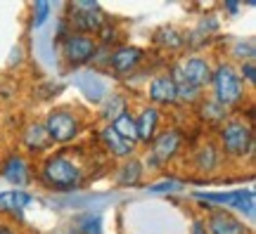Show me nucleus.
<instances>
[{
  "label": "nucleus",
  "mask_w": 256,
  "mask_h": 234,
  "mask_svg": "<svg viewBox=\"0 0 256 234\" xmlns=\"http://www.w3.org/2000/svg\"><path fill=\"white\" fill-rule=\"evenodd\" d=\"M50 9L52 5L46 2V0H36V5H34V19H31V26L34 28H43L46 26V21L50 19Z\"/></svg>",
  "instance_id": "obj_31"
},
{
  "label": "nucleus",
  "mask_w": 256,
  "mask_h": 234,
  "mask_svg": "<svg viewBox=\"0 0 256 234\" xmlns=\"http://www.w3.org/2000/svg\"><path fill=\"white\" fill-rule=\"evenodd\" d=\"M223 9H226L228 14H238L240 5H238V2H223Z\"/></svg>",
  "instance_id": "obj_35"
},
{
  "label": "nucleus",
  "mask_w": 256,
  "mask_h": 234,
  "mask_svg": "<svg viewBox=\"0 0 256 234\" xmlns=\"http://www.w3.org/2000/svg\"><path fill=\"white\" fill-rule=\"evenodd\" d=\"M124 111H128V102H126L124 95H119V92H110L107 97L102 99V118L107 121V126H110L112 121H116Z\"/></svg>",
  "instance_id": "obj_24"
},
{
  "label": "nucleus",
  "mask_w": 256,
  "mask_h": 234,
  "mask_svg": "<svg viewBox=\"0 0 256 234\" xmlns=\"http://www.w3.org/2000/svg\"><path fill=\"white\" fill-rule=\"evenodd\" d=\"M147 95H150V102L152 107H174L178 104V95H176V83L168 73H159L150 81V88H147Z\"/></svg>",
  "instance_id": "obj_15"
},
{
  "label": "nucleus",
  "mask_w": 256,
  "mask_h": 234,
  "mask_svg": "<svg viewBox=\"0 0 256 234\" xmlns=\"http://www.w3.org/2000/svg\"><path fill=\"white\" fill-rule=\"evenodd\" d=\"M211 88H214V99L226 109L235 107L244 99V83L240 78L238 69L228 62H220L218 66H214Z\"/></svg>",
  "instance_id": "obj_3"
},
{
  "label": "nucleus",
  "mask_w": 256,
  "mask_h": 234,
  "mask_svg": "<svg viewBox=\"0 0 256 234\" xmlns=\"http://www.w3.org/2000/svg\"><path fill=\"white\" fill-rule=\"evenodd\" d=\"M62 57L64 62L69 64L72 69H86V66H90L92 62V54L98 50V40L92 36H83V33H69L66 40H64L62 45Z\"/></svg>",
  "instance_id": "obj_9"
},
{
  "label": "nucleus",
  "mask_w": 256,
  "mask_h": 234,
  "mask_svg": "<svg viewBox=\"0 0 256 234\" xmlns=\"http://www.w3.org/2000/svg\"><path fill=\"white\" fill-rule=\"evenodd\" d=\"M142 175H145V166H142V161L136 159V156H130V159H126V161L119 166V171H116V175H114V180H116L119 187H136V185H140Z\"/></svg>",
  "instance_id": "obj_20"
},
{
  "label": "nucleus",
  "mask_w": 256,
  "mask_h": 234,
  "mask_svg": "<svg viewBox=\"0 0 256 234\" xmlns=\"http://www.w3.org/2000/svg\"><path fill=\"white\" fill-rule=\"evenodd\" d=\"M197 114H200L202 121H206V123H214V126H223L226 121L230 118L228 109L223 107V104H218L214 97L209 99H202L200 102V109H197Z\"/></svg>",
  "instance_id": "obj_22"
},
{
  "label": "nucleus",
  "mask_w": 256,
  "mask_h": 234,
  "mask_svg": "<svg viewBox=\"0 0 256 234\" xmlns=\"http://www.w3.org/2000/svg\"><path fill=\"white\" fill-rule=\"evenodd\" d=\"M34 201H36V197L24 192V189H5V192H0V211L12 213L19 220L24 216V208H28Z\"/></svg>",
  "instance_id": "obj_17"
},
{
  "label": "nucleus",
  "mask_w": 256,
  "mask_h": 234,
  "mask_svg": "<svg viewBox=\"0 0 256 234\" xmlns=\"http://www.w3.org/2000/svg\"><path fill=\"white\" fill-rule=\"evenodd\" d=\"M100 142L104 144V149L112 154V156H116V159H130L133 156V152H136V144L126 142L124 137H119L116 133H114V128L112 126H104L100 133Z\"/></svg>",
  "instance_id": "obj_19"
},
{
  "label": "nucleus",
  "mask_w": 256,
  "mask_h": 234,
  "mask_svg": "<svg viewBox=\"0 0 256 234\" xmlns=\"http://www.w3.org/2000/svg\"><path fill=\"white\" fill-rule=\"evenodd\" d=\"M218 149L228 159H247L254 154V128L242 118H228L218 128Z\"/></svg>",
  "instance_id": "obj_2"
},
{
  "label": "nucleus",
  "mask_w": 256,
  "mask_h": 234,
  "mask_svg": "<svg viewBox=\"0 0 256 234\" xmlns=\"http://www.w3.org/2000/svg\"><path fill=\"white\" fill-rule=\"evenodd\" d=\"M46 133L52 144H69L81 135V116L72 109H52L46 118Z\"/></svg>",
  "instance_id": "obj_6"
},
{
  "label": "nucleus",
  "mask_w": 256,
  "mask_h": 234,
  "mask_svg": "<svg viewBox=\"0 0 256 234\" xmlns=\"http://www.w3.org/2000/svg\"><path fill=\"white\" fill-rule=\"evenodd\" d=\"M190 234H209V232H206V227H204V223H202V220H194V225H192V232Z\"/></svg>",
  "instance_id": "obj_34"
},
{
  "label": "nucleus",
  "mask_w": 256,
  "mask_h": 234,
  "mask_svg": "<svg viewBox=\"0 0 256 234\" xmlns=\"http://www.w3.org/2000/svg\"><path fill=\"white\" fill-rule=\"evenodd\" d=\"M38 180L50 192H57V194L64 197V194L81 192V187L88 180V175H86V166L81 163V159L62 152L48 156L46 163L40 166Z\"/></svg>",
  "instance_id": "obj_1"
},
{
  "label": "nucleus",
  "mask_w": 256,
  "mask_h": 234,
  "mask_svg": "<svg viewBox=\"0 0 256 234\" xmlns=\"http://www.w3.org/2000/svg\"><path fill=\"white\" fill-rule=\"evenodd\" d=\"M119 201V194H112V192H86V194H64L60 199H50L48 201V206H55V208H72V211H88L92 213V208H95V213H100L102 208H107L110 204H116Z\"/></svg>",
  "instance_id": "obj_8"
},
{
  "label": "nucleus",
  "mask_w": 256,
  "mask_h": 234,
  "mask_svg": "<svg viewBox=\"0 0 256 234\" xmlns=\"http://www.w3.org/2000/svg\"><path fill=\"white\" fill-rule=\"evenodd\" d=\"M110 54H112V47H104V45H98L95 54H92V69H107L110 64Z\"/></svg>",
  "instance_id": "obj_32"
},
{
  "label": "nucleus",
  "mask_w": 256,
  "mask_h": 234,
  "mask_svg": "<svg viewBox=\"0 0 256 234\" xmlns=\"http://www.w3.org/2000/svg\"><path fill=\"white\" fill-rule=\"evenodd\" d=\"M22 142H24V147L28 152H46L48 147L52 144L43 123H28L26 130L22 133Z\"/></svg>",
  "instance_id": "obj_21"
},
{
  "label": "nucleus",
  "mask_w": 256,
  "mask_h": 234,
  "mask_svg": "<svg viewBox=\"0 0 256 234\" xmlns=\"http://www.w3.org/2000/svg\"><path fill=\"white\" fill-rule=\"evenodd\" d=\"M72 83L86 95V99H90L92 104H102V99L110 95L107 83L102 81V76L95 73L92 69H78L72 76Z\"/></svg>",
  "instance_id": "obj_12"
},
{
  "label": "nucleus",
  "mask_w": 256,
  "mask_h": 234,
  "mask_svg": "<svg viewBox=\"0 0 256 234\" xmlns=\"http://www.w3.org/2000/svg\"><path fill=\"white\" fill-rule=\"evenodd\" d=\"M185 83H190L194 88H200L204 90L206 85H211V76H214V66H211L209 59H204V57H185L183 62H178L171 66Z\"/></svg>",
  "instance_id": "obj_10"
},
{
  "label": "nucleus",
  "mask_w": 256,
  "mask_h": 234,
  "mask_svg": "<svg viewBox=\"0 0 256 234\" xmlns=\"http://www.w3.org/2000/svg\"><path fill=\"white\" fill-rule=\"evenodd\" d=\"M240 78H242V83L247 81L249 85H254L256 83V66H254V62H244L242 66H240Z\"/></svg>",
  "instance_id": "obj_33"
},
{
  "label": "nucleus",
  "mask_w": 256,
  "mask_h": 234,
  "mask_svg": "<svg viewBox=\"0 0 256 234\" xmlns=\"http://www.w3.org/2000/svg\"><path fill=\"white\" fill-rule=\"evenodd\" d=\"M64 19H66V24H69L74 33H83V36L98 33L107 24V14L92 0H74V2H69Z\"/></svg>",
  "instance_id": "obj_4"
},
{
  "label": "nucleus",
  "mask_w": 256,
  "mask_h": 234,
  "mask_svg": "<svg viewBox=\"0 0 256 234\" xmlns=\"http://www.w3.org/2000/svg\"><path fill=\"white\" fill-rule=\"evenodd\" d=\"M0 178L10 185H14V187H26L34 180V173H31V166L22 154H12L0 166Z\"/></svg>",
  "instance_id": "obj_14"
},
{
  "label": "nucleus",
  "mask_w": 256,
  "mask_h": 234,
  "mask_svg": "<svg viewBox=\"0 0 256 234\" xmlns=\"http://www.w3.org/2000/svg\"><path fill=\"white\" fill-rule=\"evenodd\" d=\"M168 76L174 78V83H176V95H178V102H183V104H200L202 99V90L200 88H194V85H190V83H185L178 73L171 69L168 71Z\"/></svg>",
  "instance_id": "obj_25"
},
{
  "label": "nucleus",
  "mask_w": 256,
  "mask_h": 234,
  "mask_svg": "<svg viewBox=\"0 0 256 234\" xmlns=\"http://www.w3.org/2000/svg\"><path fill=\"white\" fill-rule=\"evenodd\" d=\"M204 227H206L209 234H249L247 225L242 220H238L226 208H211Z\"/></svg>",
  "instance_id": "obj_13"
},
{
  "label": "nucleus",
  "mask_w": 256,
  "mask_h": 234,
  "mask_svg": "<svg viewBox=\"0 0 256 234\" xmlns=\"http://www.w3.org/2000/svg\"><path fill=\"white\" fill-rule=\"evenodd\" d=\"M142 62H145V52H142V47H138V45H116V47H112L107 69L114 71L116 76H124V73H133Z\"/></svg>",
  "instance_id": "obj_11"
},
{
  "label": "nucleus",
  "mask_w": 256,
  "mask_h": 234,
  "mask_svg": "<svg viewBox=\"0 0 256 234\" xmlns=\"http://www.w3.org/2000/svg\"><path fill=\"white\" fill-rule=\"evenodd\" d=\"M220 159H223V154H220L218 144L214 142L202 144L200 149H194V154H192V163L200 173H214L220 166Z\"/></svg>",
  "instance_id": "obj_18"
},
{
  "label": "nucleus",
  "mask_w": 256,
  "mask_h": 234,
  "mask_svg": "<svg viewBox=\"0 0 256 234\" xmlns=\"http://www.w3.org/2000/svg\"><path fill=\"white\" fill-rule=\"evenodd\" d=\"M72 234H102V213H83L74 223Z\"/></svg>",
  "instance_id": "obj_27"
},
{
  "label": "nucleus",
  "mask_w": 256,
  "mask_h": 234,
  "mask_svg": "<svg viewBox=\"0 0 256 234\" xmlns=\"http://www.w3.org/2000/svg\"><path fill=\"white\" fill-rule=\"evenodd\" d=\"M159 123H162V111L156 107H145L140 109V114L136 116V133H138V142H142L150 147V142L156 137L159 133Z\"/></svg>",
  "instance_id": "obj_16"
},
{
  "label": "nucleus",
  "mask_w": 256,
  "mask_h": 234,
  "mask_svg": "<svg viewBox=\"0 0 256 234\" xmlns=\"http://www.w3.org/2000/svg\"><path fill=\"white\" fill-rule=\"evenodd\" d=\"M0 234H17V232H14V230H12L10 225H5V223H0Z\"/></svg>",
  "instance_id": "obj_36"
},
{
  "label": "nucleus",
  "mask_w": 256,
  "mask_h": 234,
  "mask_svg": "<svg viewBox=\"0 0 256 234\" xmlns=\"http://www.w3.org/2000/svg\"><path fill=\"white\" fill-rule=\"evenodd\" d=\"M192 197L197 201L211 204V206L238 208L240 213H247L249 220H254V189H232V192H194Z\"/></svg>",
  "instance_id": "obj_7"
},
{
  "label": "nucleus",
  "mask_w": 256,
  "mask_h": 234,
  "mask_svg": "<svg viewBox=\"0 0 256 234\" xmlns=\"http://www.w3.org/2000/svg\"><path fill=\"white\" fill-rule=\"evenodd\" d=\"M185 189V182L180 180H159V182H152L147 185V194H176V192H183Z\"/></svg>",
  "instance_id": "obj_29"
},
{
  "label": "nucleus",
  "mask_w": 256,
  "mask_h": 234,
  "mask_svg": "<svg viewBox=\"0 0 256 234\" xmlns=\"http://www.w3.org/2000/svg\"><path fill=\"white\" fill-rule=\"evenodd\" d=\"M230 54H232V59H238V62H254L256 57V45L252 38H238L235 43H232V50H230Z\"/></svg>",
  "instance_id": "obj_28"
},
{
  "label": "nucleus",
  "mask_w": 256,
  "mask_h": 234,
  "mask_svg": "<svg viewBox=\"0 0 256 234\" xmlns=\"http://www.w3.org/2000/svg\"><path fill=\"white\" fill-rule=\"evenodd\" d=\"M154 43L159 47H164V50H180L185 47V33L183 31H178L176 26H159L154 31Z\"/></svg>",
  "instance_id": "obj_23"
},
{
  "label": "nucleus",
  "mask_w": 256,
  "mask_h": 234,
  "mask_svg": "<svg viewBox=\"0 0 256 234\" xmlns=\"http://www.w3.org/2000/svg\"><path fill=\"white\" fill-rule=\"evenodd\" d=\"M119 26H116V24H112L110 19H107V24H104V26L100 28V31H98V38H95V40H98V45H104V47H116V40H119Z\"/></svg>",
  "instance_id": "obj_30"
},
{
  "label": "nucleus",
  "mask_w": 256,
  "mask_h": 234,
  "mask_svg": "<svg viewBox=\"0 0 256 234\" xmlns=\"http://www.w3.org/2000/svg\"><path fill=\"white\" fill-rule=\"evenodd\" d=\"M112 128H114V133L119 137H124L126 142L136 144L138 142V133H136V116L130 114V111H124L116 121H112L110 123Z\"/></svg>",
  "instance_id": "obj_26"
},
{
  "label": "nucleus",
  "mask_w": 256,
  "mask_h": 234,
  "mask_svg": "<svg viewBox=\"0 0 256 234\" xmlns=\"http://www.w3.org/2000/svg\"><path fill=\"white\" fill-rule=\"evenodd\" d=\"M183 130H178V128H166L162 133H156V137L150 142V154H147V161L142 166L150 171L164 168L166 163L178 156V152L183 149Z\"/></svg>",
  "instance_id": "obj_5"
}]
</instances>
